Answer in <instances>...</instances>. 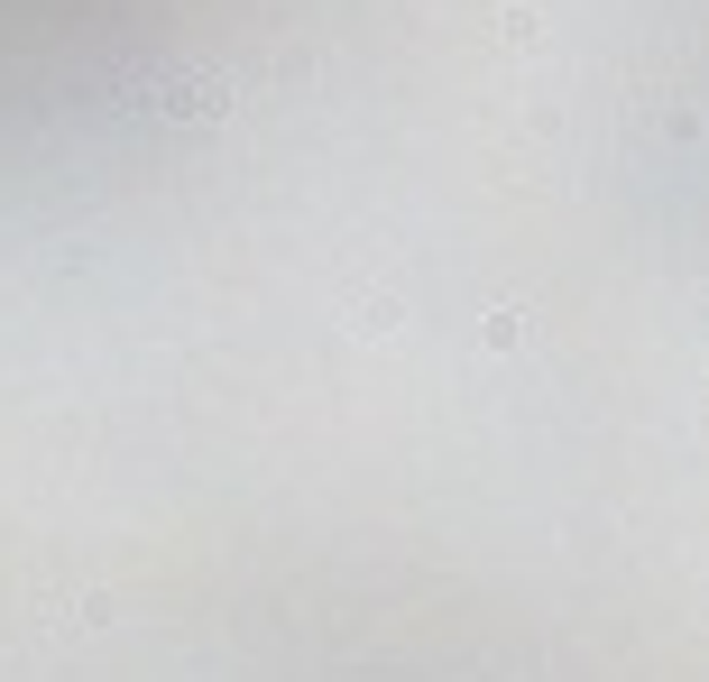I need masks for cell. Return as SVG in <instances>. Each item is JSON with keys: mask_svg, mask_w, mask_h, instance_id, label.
<instances>
[{"mask_svg": "<svg viewBox=\"0 0 709 682\" xmlns=\"http://www.w3.org/2000/svg\"><path fill=\"white\" fill-rule=\"evenodd\" d=\"M230 84H213V74H166V84H148V111L157 120H222Z\"/></svg>", "mask_w": 709, "mask_h": 682, "instance_id": "6da1fadb", "label": "cell"}, {"mask_svg": "<svg viewBox=\"0 0 709 682\" xmlns=\"http://www.w3.org/2000/svg\"><path fill=\"white\" fill-rule=\"evenodd\" d=\"M488 351H525V313H516V305L488 313Z\"/></svg>", "mask_w": 709, "mask_h": 682, "instance_id": "7a4b0ae2", "label": "cell"}]
</instances>
